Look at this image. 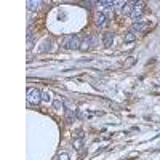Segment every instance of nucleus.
<instances>
[{
  "instance_id": "10",
  "label": "nucleus",
  "mask_w": 160,
  "mask_h": 160,
  "mask_svg": "<svg viewBox=\"0 0 160 160\" xmlns=\"http://www.w3.org/2000/svg\"><path fill=\"white\" fill-rule=\"evenodd\" d=\"M75 119V112H74V109H66V120L67 123H72Z\"/></svg>"
},
{
  "instance_id": "7",
  "label": "nucleus",
  "mask_w": 160,
  "mask_h": 160,
  "mask_svg": "<svg viewBox=\"0 0 160 160\" xmlns=\"http://www.w3.org/2000/svg\"><path fill=\"white\" fill-rule=\"evenodd\" d=\"M146 29H147V24H144V23H135L133 26H131V32H144Z\"/></svg>"
},
{
  "instance_id": "2",
  "label": "nucleus",
  "mask_w": 160,
  "mask_h": 160,
  "mask_svg": "<svg viewBox=\"0 0 160 160\" xmlns=\"http://www.w3.org/2000/svg\"><path fill=\"white\" fill-rule=\"evenodd\" d=\"M27 101L31 104H39L42 102V91L37 88H29L27 90Z\"/></svg>"
},
{
  "instance_id": "12",
  "label": "nucleus",
  "mask_w": 160,
  "mask_h": 160,
  "mask_svg": "<svg viewBox=\"0 0 160 160\" xmlns=\"http://www.w3.org/2000/svg\"><path fill=\"white\" fill-rule=\"evenodd\" d=\"M135 39H136V34L135 32H127L125 34V42H127V43H130V42H135Z\"/></svg>"
},
{
  "instance_id": "11",
  "label": "nucleus",
  "mask_w": 160,
  "mask_h": 160,
  "mask_svg": "<svg viewBox=\"0 0 160 160\" xmlns=\"http://www.w3.org/2000/svg\"><path fill=\"white\" fill-rule=\"evenodd\" d=\"M51 50V42L50 40H45L43 43H42V47H40V51L42 53H47V51H50Z\"/></svg>"
},
{
  "instance_id": "18",
  "label": "nucleus",
  "mask_w": 160,
  "mask_h": 160,
  "mask_svg": "<svg viewBox=\"0 0 160 160\" xmlns=\"http://www.w3.org/2000/svg\"><path fill=\"white\" fill-rule=\"evenodd\" d=\"M74 147L77 151H80L82 149V140H74Z\"/></svg>"
},
{
  "instance_id": "6",
  "label": "nucleus",
  "mask_w": 160,
  "mask_h": 160,
  "mask_svg": "<svg viewBox=\"0 0 160 160\" xmlns=\"http://www.w3.org/2000/svg\"><path fill=\"white\" fill-rule=\"evenodd\" d=\"M133 10H135V2H127L122 6V13H123V15H131Z\"/></svg>"
},
{
  "instance_id": "13",
  "label": "nucleus",
  "mask_w": 160,
  "mask_h": 160,
  "mask_svg": "<svg viewBox=\"0 0 160 160\" xmlns=\"http://www.w3.org/2000/svg\"><path fill=\"white\" fill-rule=\"evenodd\" d=\"M42 101L50 102V101H51V93H50V91H42Z\"/></svg>"
},
{
  "instance_id": "1",
  "label": "nucleus",
  "mask_w": 160,
  "mask_h": 160,
  "mask_svg": "<svg viewBox=\"0 0 160 160\" xmlns=\"http://www.w3.org/2000/svg\"><path fill=\"white\" fill-rule=\"evenodd\" d=\"M80 43L82 42L79 40L77 35H67L62 40V48H66V50H79Z\"/></svg>"
},
{
  "instance_id": "9",
  "label": "nucleus",
  "mask_w": 160,
  "mask_h": 160,
  "mask_svg": "<svg viewBox=\"0 0 160 160\" xmlns=\"http://www.w3.org/2000/svg\"><path fill=\"white\" fill-rule=\"evenodd\" d=\"M39 6H40V2H39V0H35V2H34V0H29V2H27V10H29V11L39 10Z\"/></svg>"
},
{
  "instance_id": "15",
  "label": "nucleus",
  "mask_w": 160,
  "mask_h": 160,
  "mask_svg": "<svg viewBox=\"0 0 160 160\" xmlns=\"http://www.w3.org/2000/svg\"><path fill=\"white\" fill-rule=\"evenodd\" d=\"M34 45V35H32V32L29 31V32H27V47H32Z\"/></svg>"
},
{
  "instance_id": "8",
  "label": "nucleus",
  "mask_w": 160,
  "mask_h": 160,
  "mask_svg": "<svg viewBox=\"0 0 160 160\" xmlns=\"http://www.w3.org/2000/svg\"><path fill=\"white\" fill-rule=\"evenodd\" d=\"M102 42H104V47H110L112 42H114V34L112 32H106L104 37H102Z\"/></svg>"
},
{
  "instance_id": "4",
  "label": "nucleus",
  "mask_w": 160,
  "mask_h": 160,
  "mask_svg": "<svg viewBox=\"0 0 160 160\" xmlns=\"http://www.w3.org/2000/svg\"><path fill=\"white\" fill-rule=\"evenodd\" d=\"M95 23H96V26L102 27V26H107L109 21H107V18H106V15H104V13H98V15L95 16Z\"/></svg>"
},
{
  "instance_id": "3",
  "label": "nucleus",
  "mask_w": 160,
  "mask_h": 160,
  "mask_svg": "<svg viewBox=\"0 0 160 160\" xmlns=\"http://www.w3.org/2000/svg\"><path fill=\"white\" fill-rule=\"evenodd\" d=\"M143 11H144V3L143 2H135V10L131 13V18L135 19V23H141Z\"/></svg>"
},
{
  "instance_id": "5",
  "label": "nucleus",
  "mask_w": 160,
  "mask_h": 160,
  "mask_svg": "<svg viewBox=\"0 0 160 160\" xmlns=\"http://www.w3.org/2000/svg\"><path fill=\"white\" fill-rule=\"evenodd\" d=\"M93 42H95V37H91V35H88L87 39H83L82 43H80V50H88V48L93 45Z\"/></svg>"
},
{
  "instance_id": "17",
  "label": "nucleus",
  "mask_w": 160,
  "mask_h": 160,
  "mask_svg": "<svg viewBox=\"0 0 160 160\" xmlns=\"http://www.w3.org/2000/svg\"><path fill=\"white\" fill-rule=\"evenodd\" d=\"M71 157H69L67 152H61V154H58V160H69Z\"/></svg>"
},
{
  "instance_id": "14",
  "label": "nucleus",
  "mask_w": 160,
  "mask_h": 160,
  "mask_svg": "<svg viewBox=\"0 0 160 160\" xmlns=\"http://www.w3.org/2000/svg\"><path fill=\"white\" fill-rule=\"evenodd\" d=\"M53 106H54V109H62V107H64V101L58 98V99L53 101Z\"/></svg>"
},
{
  "instance_id": "16",
  "label": "nucleus",
  "mask_w": 160,
  "mask_h": 160,
  "mask_svg": "<svg viewBox=\"0 0 160 160\" xmlns=\"http://www.w3.org/2000/svg\"><path fill=\"white\" fill-rule=\"evenodd\" d=\"M74 140H83V130H77L74 133Z\"/></svg>"
}]
</instances>
